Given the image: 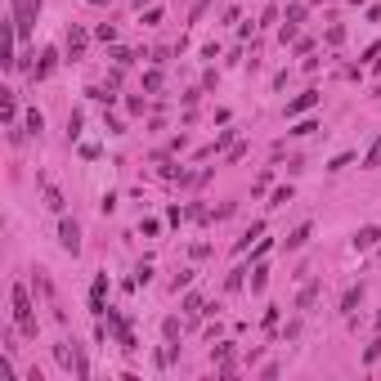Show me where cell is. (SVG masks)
<instances>
[{
	"mask_svg": "<svg viewBox=\"0 0 381 381\" xmlns=\"http://www.w3.org/2000/svg\"><path fill=\"white\" fill-rule=\"evenodd\" d=\"M292 202V189H274V202H269V206H287Z\"/></svg>",
	"mask_w": 381,
	"mask_h": 381,
	"instance_id": "obj_22",
	"label": "cell"
},
{
	"mask_svg": "<svg viewBox=\"0 0 381 381\" xmlns=\"http://www.w3.org/2000/svg\"><path fill=\"white\" fill-rule=\"evenodd\" d=\"M377 323H381V318H377Z\"/></svg>",
	"mask_w": 381,
	"mask_h": 381,
	"instance_id": "obj_28",
	"label": "cell"
},
{
	"mask_svg": "<svg viewBox=\"0 0 381 381\" xmlns=\"http://www.w3.org/2000/svg\"><path fill=\"white\" fill-rule=\"evenodd\" d=\"M104 292H108V274L94 278V287H90V310L94 314H104Z\"/></svg>",
	"mask_w": 381,
	"mask_h": 381,
	"instance_id": "obj_7",
	"label": "cell"
},
{
	"mask_svg": "<svg viewBox=\"0 0 381 381\" xmlns=\"http://www.w3.org/2000/svg\"><path fill=\"white\" fill-rule=\"evenodd\" d=\"M377 238H381V229H377V225H363L359 233H354V251H373Z\"/></svg>",
	"mask_w": 381,
	"mask_h": 381,
	"instance_id": "obj_6",
	"label": "cell"
},
{
	"mask_svg": "<svg viewBox=\"0 0 381 381\" xmlns=\"http://www.w3.org/2000/svg\"><path fill=\"white\" fill-rule=\"evenodd\" d=\"M363 166H368V170H377V166H381V135L373 139V149L363 153Z\"/></svg>",
	"mask_w": 381,
	"mask_h": 381,
	"instance_id": "obj_11",
	"label": "cell"
},
{
	"mask_svg": "<svg viewBox=\"0 0 381 381\" xmlns=\"http://www.w3.org/2000/svg\"><path fill=\"white\" fill-rule=\"evenodd\" d=\"M94 36H99V41H117V27H113V23H104V27L94 32Z\"/></svg>",
	"mask_w": 381,
	"mask_h": 381,
	"instance_id": "obj_24",
	"label": "cell"
},
{
	"mask_svg": "<svg viewBox=\"0 0 381 381\" xmlns=\"http://www.w3.org/2000/svg\"><path fill=\"white\" fill-rule=\"evenodd\" d=\"M9 301H14V327L23 337H36V310H32V296H27V282H14Z\"/></svg>",
	"mask_w": 381,
	"mask_h": 381,
	"instance_id": "obj_1",
	"label": "cell"
},
{
	"mask_svg": "<svg viewBox=\"0 0 381 381\" xmlns=\"http://www.w3.org/2000/svg\"><path fill=\"white\" fill-rule=\"evenodd\" d=\"M310 108H318V90H305V94H296V99L287 104V117H301V113H310Z\"/></svg>",
	"mask_w": 381,
	"mask_h": 381,
	"instance_id": "obj_5",
	"label": "cell"
},
{
	"mask_svg": "<svg viewBox=\"0 0 381 381\" xmlns=\"http://www.w3.org/2000/svg\"><path fill=\"white\" fill-rule=\"evenodd\" d=\"M45 202H50V211H58V216H63V193H58L54 184H45Z\"/></svg>",
	"mask_w": 381,
	"mask_h": 381,
	"instance_id": "obj_15",
	"label": "cell"
},
{
	"mask_svg": "<svg viewBox=\"0 0 381 381\" xmlns=\"http://www.w3.org/2000/svg\"><path fill=\"white\" fill-rule=\"evenodd\" d=\"M305 242H310V225H301V229H292V233H287V247H292V251L305 247Z\"/></svg>",
	"mask_w": 381,
	"mask_h": 381,
	"instance_id": "obj_10",
	"label": "cell"
},
{
	"mask_svg": "<svg viewBox=\"0 0 381 381\" xmlns=\"http://www.w3.org/2000/svg\"><path fill=\"white\" fill-rule=\"evenodd\" d=\"M144 90H162V72H149V77H144Z\"/></svg>",
	"mask_w": 381,
	"mask_h": 381,
	"instance_id": "obj_23",
	"label": "cell"
},
{
	"mask_svg": "<svg viewBox=\"0 0 381 381\" xmlns=\"http://www.w3.org/2000/svg\"><path fill=\"white\" fill-rule=\"evenodd\" d=\"M377 94H381V85H377Z\"/></svg>",
	"mask_w": 381,
	"mask_h": 381,
	"instance_id": "obj_27",
	"label": "cell"
},
{
	"mask_svg": "<svg viewBox=\"0 0 381 381\" xmlns=\"http://www.w3.org/2000/svg\"><path fill=\"white\" fill-rule=\"evenodd\" d=\"M265 282H269V269L256 265V269H251V292H265Z\"/></svg>",
	"mask_w": 381,
	"mask_h": 381,
	"instance_id": "obj_16",
	"label": "cell"
},
{
	"mask_svg": "<svg viewBox=\"0 0 381 381\" xmlns=\"http://www.w3.org/2000/svg\"><path fill=\"white\" fill-rule=\"evenodd\" d=\"M14 117H18V99H14V90H5V126L14 130Z\"/></svg>",
	"mask_w": 381,
	"mask_h": 381,
	"instance_id": "obj_13",
	"label": "cell"
},
{
	"mask_svg": "<svg viewBox=\"0 0 381 381\" xmlns=\"http://www.w3.org/2000/svg\"><path fill=\"white\" fill-rule=\"evenodd\" d=\"M162 332H166L170 341H175V337H180V318H166V323H162Z\"/></svg>",
	"mask_w": 381,
	"mask_h": 381,
	"instance_id": "obj_25",
	"label": "cell"
},
{
	"mask_svg": "<svg viewBox=\"0 0 381 381\" xmlns=\"http://www.w3.org/2000/svg\"><path fill=\"white\" fill-rule=\"evenodd\" d=\"M314 296H318V282H305V287H301V296H296V305H301V310H310Z\"/></svg>",
	"mask_w": 381,
	"mask_h": 381,
	"instance_id": "obj_14",
	"label": "cell"
},
{
	"mask_svg": "<svg viewBox=\"0 0 381 381\" xmlns=\"http://www.w3.org/2000/svg\"><path fill=\"white\" fill-rule=\"evenodd\" d=\"M261 229H265V225H251L247 233H242V238H238V251H247V247H251V238H261Z\"/></svg>",
	"mask_w": 381,
	"mask_h": 381,
	"instance_id": "obj_18",
	"label": "cell"
},
{
	"mask_svg": "<svg viewBox=\"0 0 381 381\" xmlns=\"http://www.w3.org/2000/svg\"><path fill=\"white\" fill-rule=\"evenodd\" d=\"M77 135H81V113H72L68 117V139H77Z\"/></svg>",
	"mask_w": 381,
	"mask_h": 381,
	"instance_id": "obj_21",
	"label": "cell"
},
{
	"mask_svg": "<svg viewBox=\"0 0 381 381\" xmlns=\"http://www.w3.org/2000/svg\"><path fill=\"white\" fill-rule=\"evenodd\" d=\"M81 54H85V32L72 27V32H68V58H81Z\"/></svg>",
	"mask_w": 381,
	"mask_h": 381,
	"instance_id": "obj_8",
	"label": "cell"
},
{
	"mask_svg": "<svg viewBox=\"0 0 381 381\" xmlns=\"http://www.w3.org/2000/svg\"><path fill=\"white\" fill-rule=\"evenodd\" d=\"M359 301H363V282H359V287H350L346 296H341V314H354V305H359Z\"/></svg>",
	"mask_w": 381,
	"mask_h": 381,
	"instance_id": "obj_9",
	"label": "cell"
},
{
	"mask_svg": "<svg viewBox=\"0 0 381 381\" xmlns=\"http://www.w3.org/2000/svg\"><path fill=\"white\" fill-rule=\"evenodd\" d=\"M23 126H27V135H41V126H45V117H41V113H36V108H32V113H27V121H23Z\"/></svg>",
	"mask_w": 381,
	"mask_h": 381,
	"instance_id": "obj_17",
	"label": "cell"
},
{
	"mask_svg": "<svg viewBox=\"0 0 381 381\" xmlns=\"http://www.w3.org/2000/svg\"><path fill=\"white\" fill-rule=\"evenodd\" d=\"M278 41H282V45L296 41V23H282V27H278Z\"/></svg>",
	"mask_w": 381,
	"mask_h": 381,
	"instance_id": "obj_20",
	"label": "cell"
},
{
	"mask_svg": "<svg viewBox=\"0 0 381 381\" xmlns=\"http://www.w3.org/2000/svg\"><path fill=\"white\" fill-rule=\"evenodd\" d=\"M90 5H108V0H90Z\"/></svg>",
	"mask_w": 381,
	"mask_h": 381,
	"instance_id": "obj_26",
	"label": "cell"
},
{
	"mask_svg": "<svg viewBox=\"0 0 381 381\" xmlns=\"http://www.w3.org/2000/svg\"><path fill=\"white\" fill-rule=\"evenodd\" d=\"M184 310H189V314H202V296H198V292H189V296H184Z\"/></svg>",
	"mask_w": 381,
	"mask_h": 381,
	"instance_id": "obj_19",
	"label": "cell"
},
{
	"mask_svg": "<svg viewBox=\"0 0 381 381\" xmlns=\"http://www.w3.org/2000/svg\"><path fill=\"white\" fill-rule=\"evenodd\" d=\"M9 5H14V36L27 41L32 23H36V14H41V0H9Z\"/></svg>",
	"mask_w": 381,
	"mask_h": 381,
	"instance_id": "obj_2",
	"label": "cell"
},
{
	"mask_svg": "<svg viewBox=\"0 0 381 381\" xmlns=\"http://www.w3.org/2000/svg\"><path fill=\"white\" fill-rule=\"evenodd\" d=\"M54 359L63 363V368H72V373H77L81 381L90 377V363H85V354H81L77 346H72V341H58V346H54Z\"/></svg>",
	"mask_w": 381,
	"mask_h": 381,
	"instance_id": "obj_3",
	"label": "cell"
},
{
	"mask_svg": "<svg viewBox=\"0 0 381 381\" xmlns=\"http://www.w3.org/2000/svg\"><path fill=\"white\" fill-rule=\"evenodd\" d=\"M54 63H58V58H54V54H45L41 63L32 68V77H36V81H45V77H50V72H54Z\"/></svg>",
	"mask_w": 381,
	"mask_h": 381,
	"instance_id": "obj_12",
	"label": "cell"
},
{
	"mask_svg": "<svg viewBox=\"0 0 381 381\" xmlns=\"http://www.w3.org/2000/svg\"><path fill=\"white\" fill-rule=\"evenodd\" d=\"M58 242H63L68 256L81 251V229H77V220H63V225H58Z\"/></svg>",
	"mask_w": 381,
	"mask_h": 381,
	"instance_id": "obj_4",
	"label": "cell"
}]
</instances>
